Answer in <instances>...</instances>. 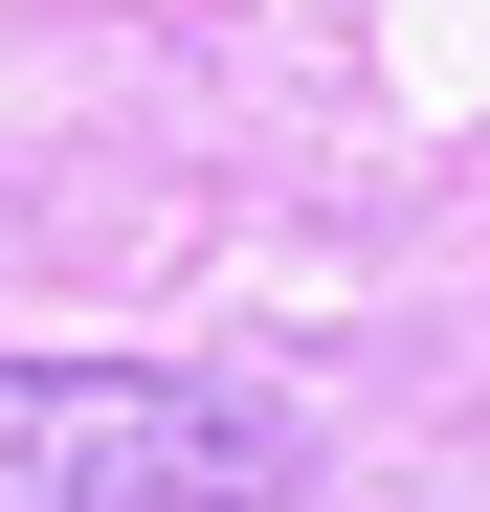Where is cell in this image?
<instances>
[{
	"label": "cell",
	"instance_id": "obj_1",
	"mask_svg": "<svg viewBox=\"0 0 490 512\" xmlns=\"http://www.w3.org/2000/svg\"><path fill=\"white\" fill-rule=\"evenodd\" d=\"M0 512H290V401L156 357H0Z\"/></svg>",
	"mask_w": 490,
	"mask_h": 512
}]
</instances>
